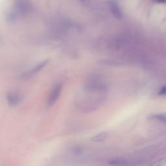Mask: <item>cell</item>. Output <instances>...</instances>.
<instances>
[{
    "mask_svg": "<svg viewBox=\"0 0 166 166\" xmlns=\"http://www.w3.org/2000/svg\"><path fill=\"white\" fill-rule=\"evenodd\" d=\"M109 5H110L111 12L112 14L114 15V16L118 20H121L123 17L122 12L116 0H110Z\"/></svg>",
    "mask_w": 166,
    "mask_h": 166,
    "instance_id": "2",
    "label": "cell"
},
{
    "mask_svg": "<svg viewBox=\"0 0 166 166\" xmlns=\"http://www.w3.org/2000/svg\"><path fill=\"white\" fill-rule=\"evenodd\" d=\"M108 164L112 165H125L128 164L126 160L120 159V158H116V159L109 160Z\"/></svg>",
    "mask_w": 166,
    "mask_h": 166,
    "instance_id": "6",
    "label": "cell"
},
{
    "mask_svg": "<svg viewBox=\"0 0 166 166\" xmlns=\"http://www.w3.org/2000/svg\"><path fill=\"white\" fill-rule=\"evenodd\" d=\"M158 94H159V95L166 96V86L161 88V89L160 90V91L158 92Z\"/></svg>",
    "mask_w": 166,
    "mask_h": 166,
    "instance_id": "9",
    "label": "cell"
},
{
    "mask_svg": "<svg viewBox=\"0 0 166 166\" xmlns=\"http://www.w3.org/2000/svg\"><path fill=\"white\" fill-rule=\"evenodd\" d=\"M7 100L10 106H16L20 101V97L16 93L10 92L7 94Z\"/></svg>",
    "mask_w": 166,
    "mask_h": 166,
    "instance_id": "4",
    "label": "cell"
},
{
    "mask_svg": "<svg viewBox=\"0 0 166 166\" xmlns=\"http://www.w3.org/2000/svg\"><path fill=\"white\" fill-rule=\"evenodd\" d=\"M62 88V84L61 83H59V84H56L55 86L48 99V104L50 105V106H52L53 104H54L56 100L58 99V98L60 95V93H61Z\"/></svg>",
    "mask_w": 166,
    "mask_h": 166,
    "instance_id": "1",
    "label": "cell"
},
{
    "mask_svg": "<svg viewBox=\"0 0 166 166\" xmlns=\"http://www.w3.org/2000/svg\"><path fill=\"white\" fill-rule=\"evenodd\" d=\"M47 62H48V60H45V61H44V62H41L40 64H39V65L34 67V68H33V70H32V72H33L32 73H37L38 71H39L40 70L42 69L43 67L45 66V65H46V64L47 63Z\"/></svg>",
    "mask_w": 166,
    "mask_h": 166,
    "instance_id": "7",
    "label": "cell"
},
{
    "mask_svg": "<svg viewBox=\"0 0 166 166\" xmlns=\"http://www.w3.org/2000/svg\"><path fill=\"white\" fill-rule=\"evenodd\" d=\"M108 134L107 133H101L92 137L91 140L93 142H102L106 140Z\"/></svg>",
    "mask_w": 166,
    "mask_h": 166,
    "instance_id": "5",
    "label": "cell"
},
{
    "mask_svg": "<svg viewBox=\"0 0 166 166\" xmlns=\"http://www.w3.org/2000/svg\"><path fill=\"white\" fill-rule=\"evenodd\" d=\"M16 9L20 13H26L30 9L29 3L26 0H17L16 3Z\"/></svg>",
    "mask_w": 166,
    "mask_h": 166,
    "instance_id": "3",
    "label": "cell"
},
{
    "mask_svg": "<svg viewBox=\"0 0 166 166\" xmlns=\"http://www.w3.org/2000/svg\"><path fill=\"white\" fill-rule=\"evenodd\" d=\"M153 1L159 3H166V0H153Z\"/></svg>",
    "mask_w": 166,
    "mask_h": 166,
    "instance_id": "11",
    "label": "cell"
},
{
    "mask_svg": "<svg viewBox=\"0 0 166 166\" xmlns=\"http://www.w3.org/2000/svg\"><path fill=\"white\" fill-rule=\"evenodd\" d=\"M153 118L156 119H158V120L162 121V122L166 123V114L156 115V116H154Z\"/></svg>",
    "mask_w": 166,
    "mask_h": 166,
    "instance_id": "8",
    "label": "cell"
},
{
    "mask_svg": "<svg viewBox=\"0 0 166 166\" xmlns=\"http://www.w3.org/2000/svg\"><path fill=\"white\" fill-rule=\"evenodd\" d=\"M80 1L82 3L83 5H88L89 3H90V0H80Z\"/></svg>",
    "mask_w": 166,
    "mask_h": 166,
    "instance_id": "10",
    "label": "cell"
}]
</instances>
